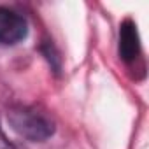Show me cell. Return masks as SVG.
<instances>
[{"label": "cell", "mask_w": 149, "mask_h": 149, "mask_svg": "<svg viewBox=\"0 0 149 149\" xmlns=\"http://www.w3.org/2000/svg\"><path fill=\"white\" fill-rule=\"evenodd\" d=\"M28 33V25L25 18L9 9V7H0V42L14 46L21 42Z\"/></svg>", "instance_id": "obj_2"}, {"label": "cell", "mask_w": 149, "mask_h": 149, "mask_svg": "<svg viewBox=\"0 0 149 149\" xmlns=\"http://www.w3.org/2000/svg\"><path fill=\"white\" fill-rule=\"evenodd\" d=\"M7 121L18 135L32 142H42L54 133L53 119L35 107H13L7 112Z\"/></svg>", "instance_id": "obj_1"}, {"label": "cell", "mask_w": 149, "mask_h": 149, "mask_svg": "<svg viewBox=\"0 0 149 149\" xmlns=\"http://www.w3.org/2000/svg\"><path fill=\"white\" fill-rule=\"evenodd\" d=\"M139 51H140V44H139L137 26L132 19H126L119 28V54L125 61H132L137 58Z\"/></svg>", "instance_id": "obj_3"}]
</instances>
